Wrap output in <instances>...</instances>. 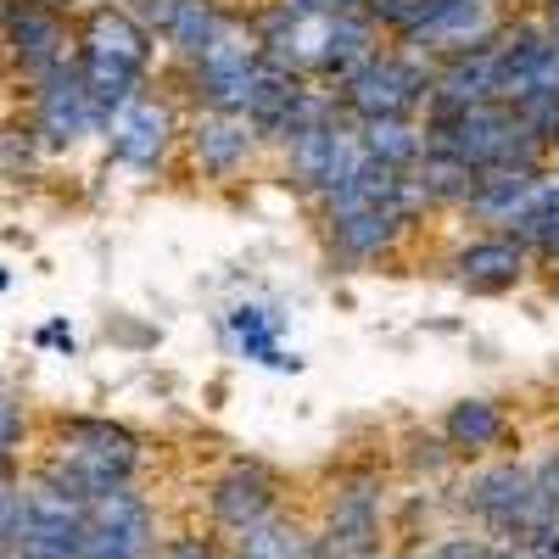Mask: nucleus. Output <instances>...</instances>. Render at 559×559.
I'll use <instances>...</instances> for the list:
<instances>
[{
	"mask_svg": "<svg viewBox=\"0 0 559 559\" xmlns=\"http://www.w3.org/2000/svg\"><path fill=\"white\" fill-rule=\"evenodd\" d=\"M179 7H185V0H129L123 12H129L140 28H146V34L157 39V34H168V23L179 17Z\"/></svg>",
	"mask_w": 559,
	"mask_h": 559,
	"instance_id": "obj_28",
	"label": "nucleus"
},
{
	"mask_svg": "<svg viewBox=\"0 0 559 559\" xmlns=\"http://www.w3.org/2000/svg\"><path fill=\"white\" fill-rule=\"evenodd\" d=\"M381 537V492L376 481H347L324 515V537H313L319 559H364Z\"/></svg>",
	"mask_w": 559,
	"mask_h": 559,
	"instance_id": "obj_13",
	"label": "nucleus"
},
{
	"mask_svg": "<svg viewBox=\"0 0 559 559\" xmlns=\"http://www.w3.org/2000/svg\"><path fill=\"white\" fill-rule=\"evenodd\" d=\"M152 548H157L152 503L129 481L84 503V559H152Z\"/></svg>",
	"mask_w": 559,
	"mask_h": 559,
	"instance_id": "obj_8",
	"label": "nucleus"
},
{
	"mask_svg": "<svg viewBox=\"0 0 559 559\" xmlns=\"http://www.w3.org/2000/svg\"><path fill=\"white\" fill-rule=\"evenodd\" d=\"M302 102V73H292V68H280V62H258V73H252V84H247V107H241V118L258 129V134H269V140H280L286 134V123H292V107Z\"/></svg>",
	"mask_w": 559,
	"mask_h": 559,
	"instance_id": "obj_19",
	"label": "nucleus"
},
{
	"mask_svg": "<svg viewBox=\"0 0 559 559\" xmlns=\"http://www.w3.org/2000/svg\"><path fill=\"white\" fill-rule=\"evenodd\" d=\"M258 62H263V34H258L252 23L224 17L218 34L202 45V57L191 62V68H197V96H202L213 112H241Z\"/></svg>",
	"mask_w": 559,
	"mask_h": 559,
	"instance_id": "obj_6",
	"label": "nucleus"
},
{
	"mask_svg": "<svg viewBox=\"0 0 559 559\" xmlns=\"http://www.w3.org/2000/svg\"><path fill=\"white\" fill-rule=\"evenodd\" d=\"M442 431H448V448L481 453V448H492V442L503 437V408L487 403V397H464V403H453V414H448Z\"/></svg>",
	"mask_w": 559,
	"mask_h": 559,
	"instance_id": "obj_25",
	"label": "nucleus"
},
{
	"mask_svg": "<svg viewBox=\"0 0 559 559\" xmlns=\"http://www.w3.org/2000/svg\"><path fill=\"white\" fill-rule=\"evenodd\" d=\"M163 559H213V548H207L202 537H185V543H174Z\"/></svg>",
	"mask_w": 559,
	"mask_h": 559,
	"instance_id": "obj_32",
	"label": "nucleus"
},
{
	"mask_svg": "<svg viewBox=\"0 0 559 559\" xmlns=\"http://www.w3.org/2000/svg\"><path fill=\"white\" fill-rule=\"evenodd\" d=\"M426 152H448L481 174V168H543L548 146L521 123L515 107L481 102V107H459V112L426 107Z\"/></svg>",
	"mask_w": 559,
	"mask_h": 559,
	"instance_id": "obj_1",
	"label": "nucleus"
},
{
	"mask_svg": "<svg viewBox=\"0 0 559 559\" xmlns=\"http://www.w3.org/2000/svg\"><path fill=\"white\" fill-rule=\"evenodd\" d=\"M426 559H503V554H492V548L476 543V537H448V543H437Z\"/></svg>",
	"mask_w": 559,
	"mask_h": 559,
	"instance_id": "obj_30",
	"label": "nucleus"
},
{
	"mask_svg": "<svg viewBox=\"0 0 559 559\" xmlns=\"http://www.w3.org/2000/svg\"><path fill=\"white\" fill-rule=\"evenodd\" d=\"M236 559H319L313 537L286 521V515H263L247 532H236Z\"/></svg>",
	"mask_w": 559,
	"mask_h": 559,
	"instance_id": "obj_22",
	"label": "nucleus"
},
{
	"mask_svg": "<svg viewBox=\"0 0 559 559\" xmlns=\"http://www.w3.org/2000/svg\"><path fill=\"white\" fill-rule=\"evenodd\" d=\"M191 146H197L202 174L236 179V174L247 168L252 146H258V129H252L241 112H213V107H207V112L197 118V129H191Z\"/></svg>",
	"mask_w": 559,
	"mask_h": 559,
	"instance_id": "obj_16",
	"label": "nucleus"
},
{
	"mask_svg": "<svg viewBox=\"0 0 559 559\" xmlns=\"http://www.w3.org/2000/svg\"><path fill=\"white\" fill-rule=\"evenodd\" d=\"M213 515L229 532H247L252 521L274 515V476L263 464H229V471L213 481Z\"/></svg>",
	"mask_w": 559,
	"mask_h": 559,
	"instance_id": "obj_18",
	"label": "nucleus"
},
{
	"mask_svg": "<svg viewBox=\"0 0 559 559\" xmlns=\"http://www.w3.org/2000/svg\"><path fill=\"white\" fill-rule=\"evenodd\" d=\"M364 559H386V554H364Z\"/></svg>",
	"mask_w": 559,
	"mask_h": 559,
	"instance_id": "obj_36",
	"label": "nucleus"
},
{
	"mask_svg": "<svg viewBox=\"0 0 559 559\" xmlns=\"http://www.w3.org/2000/svg\"><path fill=\"white\" fill-rule=\"evenodd\" d=\"M0 34H7V51H12V62L23 68V79H34V84L68 62V23H62V12L12 7V0H7Z\"/></svg>",
	"mask_w": 559,
	"mask_h": 559,
	"instance_id": "obj_15",
	"label": "nucleus"
},
{
	"mask_svg": "<svg viewBox=\"0 0 559 559\" xmlns=\"http://www.w3.org/2000/svg\"><path fill=\"white\" fill-rule=\"evenodd\" d=\"M218 23H224V12L213 7V0H185L179 17L168 23V45H174L185 62H197V57H202V45L218 34Z\"/></svg>",
	"mask_w": 559,
	"mask_h": 559,
	"instance_id": "obj_26",
	"label": "nucleus"
},
{
	"mask_svg": "<svg viewBox=\"0 0 559 559\" xmlns=\"http://www.w3.org/2000/svg\"><path fill=\"white\" fill-rule=\"evenodd\" d=\"M526 252H537L543 258V269H554L559 274V185H554V197L543 202V213L521 229V236H515Z\"/></svg>",
	"mask_w": 559,
	"mask_h": 559,
	"instance_id": "obj_27",
	"label": "nucleus"
},
{
	"mask_svg": "<svg viewBox=\"0 0 559 559\" xmlns=\"http://www.w3.org/2000/svg\"><path fill=\"white\" fill-rule=\"evenodd\" d=\"M107 129H112L107 134L112 140V157L129 163V168H157L168 157V146H174V134H179L168 102H157V96H129L107 118Z\"/></svg>",
	"mask_w": 559,
	"mask_h": 559,
	"instance_id": "obj_14",
	"label": "nucleus"
},
{
	"mask_svg": "<svg viewBox=\"0 0 559 559\" xmlns=\"http://www.w3.org/2000/svg\"><path fill=\"white\" fill-rule=\"evenodd\" d=\"M554 185L559 179L543 174V168H481L464 207L481 224H498V236H521V229L543 213V202L554 197Z\"/></svg>",
	"mask_w": 559,
	"mask_h": 559,
	"instance_id": "obj_10",
	"label": "nucleus"
},
{
	"mask_svg": "<svg viewBox=\"0 0 559 559\" xmlns=\"http://www.w3.org/2000/svg\"><path fill=\"white\" fill-rule=\"evenodd\" d=\"M229 331H236V342H241L247 358H258V364H269V369H297V364H302L297 353L280 347V319H274L263 302H241L236 313H229Z\"/></svg>",
	"mask_w": 559,
	"mask_h": 559,
	"instance_id": "obj_23",
	"label": "nucleus"
},
{
	"mask_svg": "<svg viewBox=\"0 0 559 559\" xmlns=\"http://www.w3.org/2000/svg\"><path fill=\"white\" fill-rule=\"evenodd\" d=\"M90 129H102V118H96V107H90L79 62L68 57L57 73H45L34 84V134L45 140V146H79Z\"/></svg>",
	"mask_w": 559,
	"mask_h": 559,
	"instance_id": "obj_11",
	"label": "nucleus"
},
{
	"mask_svg": "<svg viewBox=\"0 0 559 559\" xmlns=\"http://www.w3.org/2000/svg\"><path fill=\"white\" fill-rule=\"evenodd\" d=\"M431 102V68L414 62L403 51H376L364 68H353L342 79L336 107L358 123L369 118H414V107Z\"/></svg>",
	"mask_w": 559,
	"mask_h": 559,
	"instance_id": "obj_4",
	"label": "nucleus"
},
{
	"mask_svg": "<svg viewBox=\"0 0 559 559\" xmlns=\"http://www.w3.org/2000/svg\"><path fill=\"white\" fill-rule=\"evenodd\" d=\"M152 68V34L123 7H96L79 34V79L90 90V107L107 123L129 96H140V79Z\"/></svg>",
	"mask_w": 559,
	"mask_h": 559,
	"instance_id": "obj_2",
	"label": "nucleus"
},
{
	"mask_svg": "<svg viewBox=\"0 0 559 559\" xmlns=\"http://www.w3.org/2000/svg\"><path fill=\"white\" fill-rule=\"evenodd\" d=\"M12 448H17V403L0 386V476H7V464H12Z\"/></svg>",
	"mask_w": 559,
	"mask_h": 559,
	"instance_id": "obj_29",
	"label": "nucleus"
},
{
	"mask_svg": "<svg viewBox=\"0 0 559 559\" xmlns=\"http://www.w3.org/2000/svg\"><path fill=\"white\" fill-rule=\"evenodd\" d=\"M12 548L23 559H84V498L57 481L28 487Z\"/></svg>",
	"mask_w": 559,
	"mask_h": 559,
	"instance_id": "obj_7",
	"label": "nucleus"
},
{
	"mask_svg": "<svg viewBox=\"0 0 559 559\" xmlns=\"http://www.w3.org/2000/svg\"><path fill=\"white\" fill-rule=\"evenodd\" d=\"M526 274V247L515 236H487V241H471L459 258H453V280L464 292H509L515 280Z\"/></svg>",
	"mask_w": 559,
	"mask_h": 559,
	"instance_id": "obj_17",
	"label": "nucleus"
},
{
	"mask_svg": "<svg viewBox=\"0 0 559 559\" xmlns=\"http://www.w3.org/2000/svg\"><path fill=\"white\" fill-rule=\"evenodd\" d=\"M134 464H140V442L123 426H112V419H68L57 431V459L45 471V481H57L90 503L107 487H123L134 476Z\"/></svg>",
	"mask_w": 559,
	"mask_h": 559,
	"instance_id": "obj_3",
	"label": "nucleus"
},
{
	"mask_svg": "<svg viewBox=\"0 0 559 559\" xmlns=\"http://www.w3.org/2000/svg\"><path fill=\"white\" fill-rule=\"evenodd\" d=\"M526 554H532V559H559V526H548V532H537V537L526 543Z\"/></svg>",
	"mask_w": 559,
	"mask_h": 559,
	"instance_id": "obj_31",
	"label": "nucleus"
},
{
	"mask_svg": "<svg viewBox=\"0 0 559 559\" xmlns=\"http://www.w3.org/2000/svg\"><path fill=\"white\" fill-rule=\"evenodd\" d=\"M12 7H39V12H73V0H12Z\"/></svg>",
	"mask_w": 559,
	"mask_h": 559,
	"instance_id": "obj_33",
	"label": "nucleus"
},
{
	"mask_svg": "<svg viewBox=\"0 0 559 559\" xmlns=\"http://www.w3.org/2000/svg\"><path fill=\"white\" fill-rule=\"evenodd\" d=\"M554 34H559V0H554Z\"/></svg>",
	"mask_w": 559,
	"mask_h": 559,
	"instance_id": "obj_35",
	"label": "nucleus"
},
{
	"mask_svg": "<svg viewBox=\"0 0 559 559\" xmlns=\"http://www.w3.org/2000/svg\"><path fill=\"white\" fill-rule=\"evenodd\" d=\"M358 146L369 163H381L392 174H408L419 157H426V129L414 118H369L358 123Z\"/></svg>",
	"mask_w": 559,
	"mask_h": 559,
	"instance_id": "obj_20",
	"label": "nucleus"
},
{
	"mask_svg": "<svg viewBox=\"0 0 559 559\" xmlns=\"http://www.w3.org/2000/svg\"><path fill=\"white\" fill-rule=\"evenodd\" d=\"M0 559H23V554H17L12 543H0Z\"/></svg>",
	"mask_w": 559,
	"mask_h": 559,
	"instance_id": "obj_34",
	"label": "nucleus"
},
{
	"mask_svg": "<svg viewBox=\"0 0 559 559\" xmlns=\"http://www.w3.org/2000/svg\"><path fill=\"white\" fill-rule=\"evenodd\" d=\"M408 174H414V185H419V197L442 202V207H464V202H471V191H476V168L459 163V157H448V152H426Z\"/></svg>",
	"mask_w": 559,
	"mask_h": 559,
	"instance_id": "obj_24",
	"label": "nucleus"
},
{
	"mask_svg": "<svg viewBox=\"0 0 559 559\" xmlns=\"http://www.w3.org/2000/svg\"><path fill=\"white\" fill-rule=\"evenodd\" d=\"M498 7L492 0H431V12L426 23H419L408 34L414 51H426V57H464V51H476V45H487L498 34Z\"/></svg>",
	"mask_w": 559,
	"mask_h": 559,
	"instance_id": "obj_12",
	"label": "nucleus"
},
{
	"mask_svg": "<svg viewBox=\"0 0 559 559\" xmlns=\"http://www.w3.org/2000/svg\"><path fill=\"white\" fill-rule=\"evenodd\" d=\"M376 51H381V28H376V17H369V12H342V17L331 23V39H324V62H319V73L342 84L353 68H364Z\"/></svg>",
	"mask_w": 559,
	"mask_h": 559,
	"instance_id": "obj_21",
	"label": "nucleus"
},
{
	"mask_svg": "<svg viewBox=\"0 0 559 559\" xmlns=\"http://www.w3.org/2000/svg\"><path fill=\"white\" fill-rule=\"evenodd\" d=\"M498 57V102L526 107L543 96H559V34L543 23H515L492 34Z\"/></svg>",
	"mask_w": 559,
	"mask_h": 559,
	"instance_id": "obj_5",
	"label": "nucleus"
},
{
	"mask_svg": "<svg viewBox=\"0 0 559 559\" xmlns=\"http://www.w3.org/2000/svg\"><path fill=\"white\" fill-rule=\"evenodd\" d=\"M464 509L498 537H537V498H532V471L526 464H487L464 487Z\"/></svg>",
	"mask_w": 559,
	"mask_h": 559,
	"instance_id": "obj_9",
	"label": "nucleus"
}]
</instances>
